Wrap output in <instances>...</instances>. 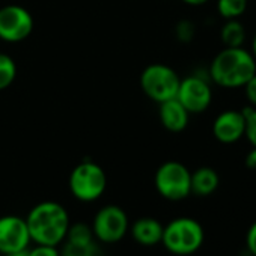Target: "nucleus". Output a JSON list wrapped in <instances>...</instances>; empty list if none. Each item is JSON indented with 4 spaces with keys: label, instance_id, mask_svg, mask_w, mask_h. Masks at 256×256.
<instances>
[{
    "label": "nucleus",
    "instance_id": "obj_10",
    "mask_svg": "<svg viewBox=\"0 0 256 256\" xmlns=\"http://www.w3.org/2000/svg\"><path fill=\"white\" fill-rule=\"evenodd\" d=\"M30 242L26 218L20 216L0 217V253L8 254L26 250Z\"/></svg>",
    "mask_w": 256,
    "mask_h": 256
},
{
    "label": "nucleus",
    "instance_id": "obj_18",
    "mask_svg": "<svg viewBox=\"0 0 256 256\" xmlns=\"http://www.w3.org/2000/svg\"><path fill=\"white\" fill-rule=\"evenodd\" d=\"M60 256H100L95 241L90 242H71L66 241Z\"/></svg>",
    "mask_w": 256,
    "mask_h": 256
},
{
    "label": "nucleus",
    "instance_id": "obj_14",
    "mask_svg": "<svg viewBox=\"0 0 256 256\" xmlns=\"http://www.w3.org/2000/svg\"><path fill=\"white\" fill-rule=\"evenodd\" d=\"M218 174L208 166H202L192 172V193L196 196H210L218 187Z\"/></svg>",
    "mask_w": 256,
    "mask_h": 256
},
{
    "label": "nucleus",
    "instance_id": "obj_11",
    "mask_svg": "<svg viewBox=\"0 0 256 256\" xmlns=\"http://www.w3.org/2000/svg\"><path fill=\"white\" fill-rule=\"evenodd\" d=\"M246 118L241 110H224L212 122V134L220 144H235L244 138Z\"/></svg>",
    "mask_w": 256,
    "mask_h": 256
},
{
    "label": "nucleus",
    "instance_id": "obj_9",
    "mask_svg": "<svg viewBox=\"0 0 256 256\" xmlns=\"http://www.w3.org/2000/svg\"><path fill=\"white\" fill-rule=\"evenodd\" d=\"M192 113L205 112L212 101V90L210 83L199 76H188L180 82V88L175 96Z\"/></svg>",
    "mask_w": 256,
    "mask_h": 256
},
{
    "label": "nucleus",
    "instance_id": "obj_25",
    "mask_svg": "<svg viewBox=\"0 0 256 256\" xmlns=\"http://www.w3.org/2000/svg\"><path fill=\"white\" fill-rule=\"evenodd\" d=\"M182 2L190 6H200V5H205L208 0H182Z\"/></svg>",
    "mask_w": 256,
    "mask_h": 256
},
{
    "label": "nucleus",
    "instance_id": "obj_17",
    "mask_svg": "<svg viewBox=\"0 0 256 256\" xmlns=\"http://www.w3.org/2000/svg\"><path fill=\"white\" fill-rule=\"evenodd\" d=\"M17 77V65L16 60L5 54L0 53V90L10 88Z\"/></svg>",
    "mask_w": 256,
    "mask_h": 256
},
{
    "label": "nucleus",
    "instance_id": "obj_2",
    "mask_svg": "<svg viewBox=\"0 0 256 256\" xmlns=\"http://www.w3.org/2000/svg\"><path fill=\"white\" fill-rule=\"evenodd\" d=\"M256 74V60L242 47H224L210 65L211 80L224 89L242 88Z\"/></svg>",
    "mask_w": 256,
    "mask_h": 256
},
{
    "label": "nucleus",
    "instance_id": "obj_13",
    "mask_svg": "<svg viewBox=\"0 0 256 256\" xmlns=\"http://www.w3.org/2000/svg\"><path fill=\"white\" fill-rule=\"evenodd\" d=\"M163 224L152 218V217H142L138 218L130 230L133 238L142 244V246H156L158 242H162V236H163Z\"/></svg>",
    "mask_w": 256,
    "mask_h": 256
},
{
    "label": "nucleus",
    "instance_id": "obj_24",
    "mask_svg": "<svg viewBox=\"0 0 256 256\" xmlns=\"http://www.w3.org/2000/svg\"><path fill=\"white\" fill-rule=\"evenodd\" d=\"M246 166L252 170H256V146H253L248 154L246 156V160H244Z\"/></svg>",
    "mask_w": 256,
    "mask_h": 256
},
{
    "label": "nucleus",
    "instance_id": "obj_22",
    "mask_svg": "<svg viewBox=\"0 0 256 256\" xmlns=\"http://www.w3.org/2000/svg\"><path fill=\"white\" fill-rule=\"evenodd\" d=\"M246 92V98L252 107H256V74L242 86Z\"/></svg>",
    "mask_w": 256,
    "mask_h": 256
},
{
    "label": "nucleus",
    "instance_id": "obj_6",
    "mask_svg": "<svg viewBox=\"0 0 256 256\" xmlns=\"http://www.w3.org/2000/svg\"><path fill=\"white\" fill-rule=\"evenodd\" d=\"M180 76L164 64H151L140 74V88L156 102H163L176 96Z\"/></svg>",
    "mask_w": 256,
    "mask_h": 256
},
{
    "label": "nucleus",
    "instance_id": "obj_21",
    "mask_svg": "<svg viewBox=\"0 0 256 256\" xmlns=\"http://www.w3.org/2000/svg\"><path fill=\"white\" fill-rule=\"evenodd\" d=\"M28 256H60V250L56 246L36 244L34 248H28Z\"/></svg>",
    "mask_w": 256,
    "mask_h": 256
},
{
    "label": "nucleus",
    "instance_id": "obj_20",
    "mask_svg": "<svg viewBox=\"0 0 256 256\" xmlns=\"http://www.w3.org/2000/svg\"><path fill=\"white\" fill-rule=\"evenodd\" d=\"M242 116L246 118V132L244 138L248 140L252 146H256V107H252L250 104L241 108Z\"/></svg>",
    "mask_w": 256,
    "mask_h": 256
},
{
    "label": "nucleus",
    "instance_id": "obj_26",
    "mask_svg": "<svg viewBox=\"0 0 256 256\" xmlns=\"http://www.w3.org/2000/svg\"><path fill=\"white\" fill-rule=\"evenodd\" d=\"M4 256H28V248L26 250H20V252H14V253H8Z\"/></svg>",
    "mask_w": 256,
    "mask_h": 256
},
{
    "label": "nucleus",
    "instance_id": "obj_23",
    "mask_svg": "<svg viewBox=\"0 0 256 256\" xmlns=\"http://www.w3.org/2000/svg\"><path fill=\"white\" fill-rule=\"evenodd\" d=\"M246 244H247V250L256 256V222L248 228L247 235H246Z\"/></svg>",
    "mask_w": 256,
    "mask_h": 256
},
{
    "label": "nucleus",
    "instance_id": "obj_16",
    "mask_svg": "<svg viewBox=\"0 0 256 256\" xmlns=\"http://www.w3.org/2000/svg\"><path fill=\"white\" fill-rule=\"evenodd\" d=\"M247 5V0H217V11L224 20H235L246 12Z\"/></svg>",
    "mask_w": 256,
    "mask_h": 256
},
{
    "label": "nucleus",
    "instance_id": "obj_12",
    "mask_svg": "<svg viewBox=\"0 0 256 256\" xmlns=\"http://www.w3.org/2000/svg\"><path fill=\"white\" fill-rule=\"evenodd\" d=\"M158 116H160L162 125L168 132L180 133L187 128L190 113L176 98H170L168 101L160 102Z\"/></svg>",
    "mask_w": 256,
    "mask_h": 256
},
{
    "label": "nucleus",
    "instance_id": "obj_7",
    "mask_svg": "<svg viewBox=\"0 0 256 256\" xmlns=\"http://www.w3.org/2000/svg\"><path fill=\"white\" fill-rule=\"evenodd\" d=\"M92 232L95 240L101 242H118L130 229L126 212L118 205H106L102 206L92 220Z\"/></svg>",
    "mask_w": 256,
    "mask_h": 256
},
{
    "label": "nucleus",
    "instance_id": "obj_1",
    "mask_svg": "<svg viewBox=\"0 0 256 256\" xmlns=\"http://www.w3.org/2000/svg\"><path fill=\"white\" fill-rule=\"evenodd\" d=\"M32 242L59 246L65 241L70 228V216L64 205L54 200L36 204L26 217Z\"/></svg>",
    "mask_w": 256,
    "mask_h": 256
},
{
    "label": "nucleus",
    "instance_id": "obj_4",
    "mask_svg": "<svg viewBox=\"0 0 256 256\" xmlns=\"http://www.w3.org/2000/svg\"><path fill=\"white\" fill-rule=\"evenodd\" d=\"M71 194L82 202H94L102 196L107 187V176L104 169L90 160L78 163L68 180Z\"/></svg>",
    "mask_w": 256,
    "mask_h": 256
},
{
    "label": "nucleus",
    "instance_id": "obj_5",
    "mask_svg": "<svg viewBox=\"0 0 256 256\" xmlns=\"http://www.w3.org/2000/svg\"><path fill=\"white\" fill-rule=\"evenodd\" d=\"M154 184L162 198L178 202L192 194V172L180 162H166L157 169Z\"/></svg>",
    "mask_w": 256,
    "mask_h": 256
},
{
    "label": "nucleus",
    "instance_id": "obj_3",
    "mask_svg": "<svg viewBox=\"0 0 256 256\" xmlns=\"http://www.w3.org/2000/svg\"><path fill=\"white\" fill-rule=\"evenodd\" d=\"M202 224L190 217H178L163 228L162 242L174 254L186 256L198 252L204 244Z\"/></svg>",
    "mask_w": 256,
    "mask_h": 256
},
{
    "label": "nucleus",
    "instance_id": "obj_27",
    "mask_svg": "<svg viewBox=\"0 0 256 256\" xmlns=\"http://www.w3.org/2000/svg\"><path fill=\"white\" fill-rule=\"evenodd\" d=\"M252 56H253L254 60H256V34H254L253 41H252Z\"/></svg>",
    "mask_w": 256,
    "mask_h": 256
},
{
    "label": "nucleus",
    "instance_id": "obj_8",
    "mask_svg": "<svg viewBox=\"0 0 256 256\" xmlns=\"http://www.w3.org/2000/svg\"><path fill=\"white\" fill-rule=\"evenodd\" d=\"M34 30L32 14L20 5L0 8V40L5 42H22Z\"/></svg>",
    "mask_w": 256,
    "mask_h": 256
},
{
    "label": "nucleus",
    "instance_id": "obj_15",
    "mask_svg": "<svg viewBox=\"0 0 256 256\" xmlns=\"http://www.w3.org/2000/svg\"><path fill=\"white\" fill-rule=\"evenodd\" d=\"M220 40L224 47H242L246 40V29L238 22V18L226 20L220 30Z\"/></svg>",
    "mask_w": 256,
    "mask_h": 256
},
{
    "label": "nucleus",
    "instance_id": "obj_19",
    "mask_svg": "<svg viewBox=\"0 0 256 256\" xmlns=\"http://www.w3.org/2000/svg\"><path fill=\"white\" fill-rule=\"evenodd\" d=\"M94 240H95V236H94L92 228L88 226L86 223H80V222L70 224L66 238H65V241H71V242H90Z\"/></svg>",
    "mask_w": 256,
    "mask_h": 256
}]
</instances>
